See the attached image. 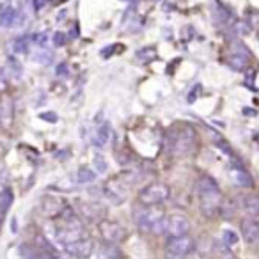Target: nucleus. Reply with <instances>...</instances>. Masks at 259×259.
I'll return each instance as SVG.
<instances>
[{"mask_svg":"<svg viewBox=\"0 0 259 259\" xmlns=\"http://www.w3.org/2000/svg\"><path fill=\"white\" fill-rule=\"evenodd\" d=\"M234 29H236L238 32H241V34H248V32H250V27H248V23H243V22L236 23V25H234Z\"/></svg>","mask_w":259,"mask_h":259,"instance_id":"bb28decb","label":"nucleus"},{"mask_svg":"<svg viewBox=\"0 0 259 259\" xmlns=\"http://www.w3.org/2000/svg\"><path fill=\"white\" fill-rule=\"evenodd\" d=\"M54 45L55 47H64L66 43H68V36H66L64 32H55L54 34Z\"/></svg>","mask_w":259,"mask_h":259,"instance_id":"5701e85b","label":"nucleus"},{"mask_svg":"<svg viewBox=\"0 0 259 259\" xmlns=\"http://www.w3.org/2000/svg\"><path fill=\"white\" fill-rule=\"evenodd\" d=\"M195 142V134L190 126H183L176 134V139L172 142V149L176 155H187L190 153V149L194 148Z\"/></svg>","mask_w":259,"mask_h":259,"instance_id":"39448f33","label":"nucleus"},{"mask_svg":"<svg viewBox=\"0 0 259 259\" xmlns=\"http://www.w3.org/2000/svg\"><path fill=\"white\" fill-rule=\"evenodd\" d=\"M170 197V188L165 183H151L144 187L139 194V202L144 206L162 204Z\"/></svg>","mask_w":259,"mask_h":259,"instance_id":"7ed1b4c3","label":"nucleus"},{"mask_svg":"<svg viewBox=\"0 0 259 259\" xmlns=\"http://www.w3.org/2000/svg\"><path fill=\"white\" fill-rule=\"evenodd\" d=\"M137 59L142 64H149V62H153L156 59V48H153V47L142 48V50L137 52Z\"/></svg>","mask_w":259,"mask_h":259,"instance_id":"a211bd4d","label":"nucleus"},{"mask_svg":"<svg viewBox=\"0 0 259 259\" xmlns=\"http://www.w3.org/2000/svg\"><path fill=\"white\" fill-rule=\"evenodd\" d=\"M195 241L188 234H181V236H170V240L165 245V252L169 257H187L194 252Z\"/></svg>","mask_w":259,"mask_h":259,"instance_id":"20e7f679","label":"nucleus"},{"mask_svg":"<svg viewBox=\"0 0 259 259\" xmlns=\"http://www.w3.org/2000/svg\"><path fill=\"white\" fill-rule=\"evenodd\" d=\"M22 23V15L15 8H4L0 11V25L2 27H18Z\"/></svg>","mask_w":259,"mask_h":259,"instance_id":"f8f14e48","label":"nucleus"},{"mask_svg":"<svg viewBox=\"0 0 259 259\" xmlns=\"http://www.w3.org/2000/svg\"><path fill=\"white\" fill-rule=\"evenodd\" d=\"M94 163H96V169H98V172H101L103 174L105 170H107V162L103 160V156L101 155H96L94 156Z\"/></svg>","mask_w":259,"mask_h":259,"instance_id":"b1692460","label":"nucleus"},{"mask_svg":"<svg viewBox=\"0 0 259 259\" xmlns=\"http://www.w3.org/2000/svg\"><path fill=\"white\" fill-rule=\"evenodd\" d=\"M199 91H201V85H195V87H194V91H192V93L188 94V103H194L195 98H197L195 94H199Z\"/></svg>","mask_w":259,"mask_h":259,"instance_id":"c85d7f7f","label":"nucleus"},{"mask_svg":"<svg viewBox=\"0 0 259 259\" xmlns=\"http://www.w3.org/2000/svg\"><path fill=\"white\" fill-rule=\"evenodd\" d=\"M199 202H201V213L208 219L215 217L222 209V194L217 181L209 176H202L197 183Z\"/></svg>","mask_w":259,"mask_h":259,"instance_id":"f257e3e1","label":"nucleus"},{"mask_svg":"<svg viewBox=\"0 0 259 259\" xmlns=\"http://www.w3.org/2000/svg\"><path fill=\"white\" fill-rule=\"evenodd\" d=\"M241 236L247 243H255L259 240V222L254 219H245L241 222Z\"/></svg>","mask_w":259,"mask_h":259,"instance_id":"9b49d317","label":"nucleus"},{"mask_svg":"<svg viewBox=\"0 0 259 259\" xmlns=\"http://www.w3.org/2000/svg\"><path fill=\"white\" fill-rule=\"evenodd\" d=\"M163 231L167 236H181V234H188L190 231V220L183 215H170L169 219L163 222Z\"/></svg>","mask_w":259,"mask_h":259,"instance_id":"0eeeda50","label":"nucleus"},{"mask_svg":"<svg viewBox=\"0 0 259 259\" xmlns=\"http://www.w3.org/2000/svg\"><path fill=\"white\" fill-rule=\"evenodd\" d=\"M93 241L91 240H83V238H80V240L76 241H69V243L64 245V250L68 252V255H71V257H89L91 252H93Z\"/></svg>","mask_w":259,"mask_h":259,"instance_id":"1a4fd4ad","label":"nucleus"},{"mask_svg":"<svg viewBox=\"0 0 259 259\" xmlns=\"http://www.w3.org/2000/svg\"><path fill=\"white\" fill-rule=\"evenodd\" d=\"M76 178H78V183H91V181H94L96 174L89 167H80L78 172H76Z\"/></svg>","mask_w":259,"mask_h":259,"instance_id":"6ab92c4d","label":"nucleus"},{"mask_svg":"<svg viewBox=\"0 0 259 259\" xmlns=\"http://www.w3.org/2000/svg\"><path fill=\"white\" fill-rule=\"evenodd\" d=\"M241 208L248 217L259 215V195H245L241 199Z\"/></svg>","mask_w":259,"mask_h":259,"instance_id":"4468645a","label":"nucleus"},{"mask_svg":"<svg viewBox=\"0 0 259 259\" xmlns=\"http://www.w3.org/2000/svg\"><path fill=\"white\" fill-rule=\"evenodd\" d=\"M248 25H259V11L248 13Z\"/></svg>","mask_w":259,"mask_h":259,"instance_id":"a878e982","label":"nucleus"},{"mask_svg":"<svg viewBox=\"0 0 259 259\" xmlns=\"http://www.w3.org/2000/svg\"><path fill=\"white\" fill-rule=\"evenodd\" d=\"M36 43L39 45V47H47V43H48V32L39 34V36H37V39H36Z\"/></svg>","mask_w":259,"mask_h":259,"instance_id":"cd10ccee","label":"nucleus"},{"mask_svg":"<svg viewBox=\"0 0 259 259\" xmlns=\"http://www.w3.org/2000/svg\"><path fill=\"white\" fill-rule=\"evenodd\" d=\"M98 229H100V234L103 238V241H114V243H119L126 238V229L117 222H110V220H101L98 224Z\"/></svg>","mask_w":259,"mask_h":259,"instance_id":"423d86ee","label":"nucleus"},{"mask_svg":"<svg viewBox=\"0 0 259 259\" xmlns=\"http://www.w3.org/2000/svg\"><path fill=\"white\" fill-rule=\"evenodd\" d=\"M215 247H217V250L220 252V255H226V257H233V254H231L229 248H227V247H229L227 243H224V241H222V243H215Z\"/></svg>","mask_w":259,"mask_h":259,"instance_id":"393cba45","label":"nucleus"},{"mask_svg":"<svg viewBox=\"0 0 259 259\" xmlns=\"http://www.w3.org/2000/svg\"><path fill=\"white\" fill-rule=\"evenodd\" d=\"M8 66H9V69H11V73H13L15 76H20V75H22V66H20V62L16 61V59L9 57Z\"/></svg>","mask_w":259,"mask_h":259,"instance_id":"4be33fe9","label":"nucleus"},{"mask_svg":"<svg viewBox=\"0 0 259 259\" xmlns=\"http://www.w3.org/2000/svg\"><path fill=\"white\" fill-rule=\"evenodd\" d=\"M163 220H165V211L160 208V204L146 206V208L139 209V211L135 213V222L144 231H151V229H155V227L162 226Z\"/></svg>","mask_w":259,"mask_h":259,"instance_id":"f03ea898","label":"nucleus"},{"mask_svg":"<svg viewBox=\"0 0 259 259\" xmlns=\"http://www.w3.org/2000/svg\"><path fill=\"white\" fill-rule=\"evenodd\" d=\"M100 250L103 257H121V250H119L114 241H105L100 247Z\"/></svg>","mask_w":259,"mask_h":259,"instance_id":"f3484780","label":"nucleus"},{"mask_svg":"<svg viewBox=\"0 0 259 259\" xmlns=\"http://www.w3.org/2000/svg\"><path fill=\"white\" fill-rule=\"evenodd\" d=\"M13 48H15V54H29V41H27V37H18L15 41V45H13Z\"/></svg>","mask_w":259,"mask_h":259,"instance_id":"aec40b11","label":"nucleus"},{"mask_svg":"<svg viewBox=\"0 0 259 259\" xmlns=\"http://www.w3.org/2000/svg\"><path fill=\"white\" fill-rule=\"evenodd\" d=\"M47 2H54V0H47Z\"/></svg>","mask_w":259,"mask_h":259,"instance_id":"2f4dec72","label":"nucleus"},{"mask_svg":"<svg viewBox=\"0 0 259 259\" xmlns=\"http://www.w3.org/2000/svg\"><path fill=\"white\" fill-rule=\"evenodd\" d=\"M238 240H240V238H238V234L234 233L233 229H226V231L222 233V241H224V243L229 245V247L236 245V243H238Z\"/></svg>","mask_w":259,"mask_h":259,"instance_id":"412c9836","label":"nucleus"},{"mask_svg":"<svg viewBox=\"0 0 259 259\" xmlns=\"http://www.w3.org/2000/svg\"><path fill=\"white\" fill-rule=\"evenodd\" d=\"M13 199H15V195H13V190H9V188H6L4 192H0V215H4L11 208Z\"/></svg>","mask_w":259,"mask_h":259,"instance_id":"dca6fc26","label":"nucleus"},{"mask_svg":"<svg viewBox=\"0 0 259 259\" xmlns=\"http://www.w3.org/2000/svg\"><path fill=\"white\" fill-rule=\"evenodd\" d=\"M57 73H59V75H64V73H66V64H61V66H59Z\"/></svg>","mask_w":259,"mask_h":259,"instance_id":"7c9ffc66","label":"nucleus"},{"mask_svg":"<svg viewBox=\"0 0 259 259\" xmlns=\"http://www.w3.org/2000/svg\"><path fill=\"white\" fill-rule=\"evenodd\" d=\"M227 62H229V66L233 69H236V71H241V69L247 68L248 62H250V52H248L247 48L243 47V45H236V47H234V50L231 52Z\"/></svg>","mask_w":259,"mask_h":259,"instance_id":"6e6552de","label":"nucleus"},{"mask_svg":"<svg viewBox=\"0 0 259 259\" xmlns=\"http://www.w3.org/2000/svg\"><path fill=\"white\" fill-rule=\"evenodd\" d=\"M41 119H47V121H57V115L55 114H41Z\"/></svg>","mask_w":259,"mask_h":259,"instance_id":"c756f323","label":"nucleus"},{"mask_svg":"<svg viewBox=\"0 0 259 259\" xmlns=\"http://www.w3.org/2000/svg\"><path fill=\"white\" fill-rule=\"evenodd\" d=\"M112 137V130H110V124L108 122H103L100 128L96 130V139H94V144L98 148H103V146L108 144V139Z\"/></svg>","mask_w":259,"mask_h":259,"instance_id":"2eb2a0df","label":"nucleus"},{"mask_svg":"<svg viewBox=\"0 0 259 259\" xmlns=\"http://www.w3.org/2000/svg\"><path fill=\"white\" fill-rule=\"evenodd\" d=\"M80 213L87 220H98V217L103 215V208L98 202H80Z\"/></svg>","mask_w":259,"mask_h":259,"instance_id":"ddd939ff","label":"nucleus"},{"mask_svg":"<svg viewBox=\"0 0 259 259\" xmlns=\"http://www.w3.org/2000/svg\"><path fill=\"white\" fill-rule=\"evenodd\" d=\"M229 176L233 180V183L240 188H252L254 187V181H252V176L247 172L245 169L240 167H231L229 169Z\"/></svg>","mask_w":259,"mask_h":259,"instance_id":"9d476101","label":"nucleus"}]
</instances>
